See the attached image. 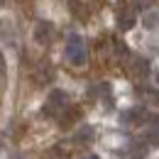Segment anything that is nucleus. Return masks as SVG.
<instances>
[{
  "instance_id": "nucleus-1",
  "label": "nucleus",
  "mask_w": 159,
  "mask_h": 159,
  "mask_svg": "<svg viewBox=\"0 0 159 159\" xmlns=\"http://www.w3.org/2000/svg\"><path fill=\"white\" fill-rule=\"evenodd\" d=\"M86 57H88V52H86L83 37L81 34H69V39H66V59L71 61L74 66H83Z\"/></svg>"
},
{
  "instance_id": "nucleus-6",
  "label": "nucleus",
  "mask_w": 159,
  "mask_h": 159,
  "mask_svg": "<svg viewBox=\"0 0 159 159\" xmlns=\"http://www.w3.org/2000/svg\"><path fill=\"white\" fill-rule=\"evenodd\" d=\"M130 71H132V76H137V79L147 76V74H149V61L142 59V57H135L132 64H130Z\"/></svg>"
},
{
  "instance_id": "nucleus-4",
  "label": "nucleus",
  "mask_w": 159,
  "mask_h": 159,
  "mask_svg": "<svg viewBox=\"0 0 159 159\" xmlns=\"http://www.w3.org/2000/svg\"><path fill=\"white\" fill-rule=\"evenodd\" d=\"M149 113L144 110V108H130L127 113H122V125H130V127H139V125H144V122H149Z\"/></svg>"
},
{
  "instance_id": "nucleus-5",
  "label": "nucleus",
  "mask_w": 159,
  "mask_h": 159,
  "mask_svg": "<svg viewBox=\"0 0 159 159\" xmlns=\"http://www.w3.org/2000/svg\"><path fill=\"white\" fill-rule=\"evenodd\" d=\"M52 37H54V25L47 22V20H39L37 27H34V39H37V44H49Z\"/></svg>"
},
{
  "instance_id": "nucleus-2",
  "label": "nucleus",
  "mask_w": 159,
  "mask_h": 159,
  "mask_svg": "<svg viewBox=\"0 0 159 159\" xmlns=\"http://www.w3.org/2000/svg\"><path fill=\"white\" fill-rule=\"evenodd\" d=\"M66 105H69V98H66V93L64 91H59V88H54L52 93H49V98H47V103H44V115L47 118H59L61 113L66 110Z\"/></svg>"
},
{
  "instance_id": "nucleus-7",
  "label": "nucleus",
  "mask_w": 159,
  "mask_h": 159,
  "mask_svg": "<svg viewBox=\"0 0 159 159\" xmlns=\"http://www.w3.org/2000/svg\"><path fill=\"white\" fill-rule=\"evenodd\" d=\"M118 25L122 30H130V27L135 25V10H122L120 17H118Z\"/></svg>"
},
{
  "instance_id": "nucleus-12",
  "label": "nucleus",
  "mask_w": 159,
  "mask_h": 159,
  "mask_svg": "<svg viewBox=\"0 0 159 159\" xmlns=\"http://www.w3.org/2000/svg\"><path fill=\"white\" fill-rule=\"evenodd\" d=\"M2 71H5V59H2V52H0V76H2Z\"/></svg>"
},
{
  "instance_id": "nucleus-3",
  "label": "nucleus",
  "mask_w": 159,
  "mask_h": 159,
  "mask_svg": "<svg viewBox=\"0 0 159 159\" xmlns=\"http://www.w3.org/2000/svg\"><path fill=\"white\" fill-rule=\"evenodd\" d=\"M81 118H83V110H81L79 105H66V110H64L57 120H59V125L64 127V130H71L74 125L81 122Z\"/></svg>"
},
{
  "instance_id": "nucleus-11",
  "label": "nucleus",
  "mask_w": 159,
  "mask_h": 159,
  "mask_svg": "<svg viewBox=\"0 0 159 159\" xmlns=\"http://www.w3.org/2000/svg\"><path fill=\"white\" fill-rule=\"evenodd\" d=\"M157 25H159V15L157 12H149V15L144 17V27H147V30H154Z\"/></svg>"
},
{
  "instance_id": "nucleus-8",
  "label": "nucleus",
  "mask_w": 159,
  "mask_h": 159,
  "mask_svg": "<svg viewBox=\"0 0 159 159\" xmlns=\"http://www.w3.org/2000/svg\"><path fill=\"white\" fill-rule=\"evenodd\" d=\"M142 96H144V100H147L152 108H159V88H144Z\"/></svg>"
},
{
  "instance_id": "nucleus-9",
  "label": "nucleus",
  "mask_w": 159,
  "mask_h": 159,
  "mask_svg": "<svg viewBox=\"0 0 159 159\" xmlns=\"http://www.w3.org/2000/svg\"><path fill=\"white\" fill-rule=\"evenodd\" d=\"M93 139V127H83L79 135H74V144H83V142H91Z\"/></svg>"
},
{
  "instance_id": "nucleus-10",
  "label": "nucleus",
  "mask_w": 159,
  "mask_h": 159,
  "mask_svg": "<svg viewBox=\"0 0 159 159\" xmlns=\"http://www.w3.org/2000/svg\"><path fill=\"white\" fill-rule=\"evenodd\" d=\"M49 157L52 159H69V149H66L64 144H57V147L49 152Z\"/></svg>"
},
{
  "instance_id": "nucleus-13",
  "label": "nucleus",
  "mask_w": 159,
  "mask_h": 159,
  "mask_svg": "<svg viewBox=\"0 0 159 159\" xmlns=\"http://www.w3.org/2000/svg\"><path fill=\"white\" fill-rule=\"evenodd\" d=\"M81 159H98L96 154H86V157H81Z\"/></svg>"
}]
</instances>
